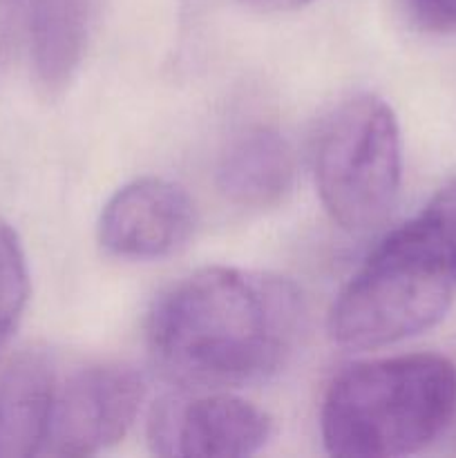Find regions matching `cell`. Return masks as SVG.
I'll return each instance as SVG.
<instances>
[{
  "instance_id": "cell-1",
  "label": "cell",
  "mask_w": 456,
  "mask_h": 458,
  "mask_svg": "<svg viewBox=\"0 0 456 458\" xmlns=\"http://www.w3.org/2000/svg\"><path fill=\"white\" fill-rule=\"evenodd\" d=\"M304 322L302 291L286 277L208 267L155 300L146 335L165 378L192 392H231L275 376Z\"/></svg>"
},
{
  "instance_id": "cell-8",
  "label": "cell",
  "mask_w": 456,
  "mask_h": 458,
  "mask_svg": "<svg viewBox=\"0 0 456 458\" xmlns=\"http://www.w3.org/2000/svg\"><path fill=\"white\" fill-rule=\"evenodd\" d=\"M101 0H21L22 34L36 81L61 94L79 74L98 21Z\"/></svg>"
},
{
  "instance_id": "cell-14",
  "label": "cell",
  "mask_w": 456,
  "mask_h": 458,
  "mask_svg": "<svg viewBox=\"0 0 456 458\" xmlns=\"http://www.w3.org/2000/svg\"><path fill=\"white\" fill-rule=\"evenodd\" d=\"M240 3L259 9V12H291V9L307 7L316 0H240Z\"/></svg>"
},
{
  "instance_id": "cell-11",
  "label": "cell",
  "mask_w": 456,
  "mask_h": 458,
  "mask_svg": "<svg viewBox=\"0 0 456 458\" xmlns=\"http://www.w3.org/2000/svg\"><path fill=\"white\" fill-rule=\"evenodd\" d=\"M30 298V271L16 231L0 217V352L16 331Z\"/></svg>"
},
{
  "instance_id": "cell-13",
  "label": "cell",
  "mask_w": 456,
  "mask_h": 458,
  "mask_svg": "<svg viewBox=\"0 0 456 458\" xmlns=\"http://www.w3.org/2000/svg\"><path fill=\"white\" fill-rule=\"evenodd\" d=\"M18 38H25L21 0H0V70L12 58Z\"/></svg>"
},
{
  "instance_id": "cell-12",
  "label": "cell",
  "mask_w": 456,
  "mask_h": 458,
  "mask_svg": "<svg viewBox=\"0 0 456 458\" xmlns=\"http://www.w3.org/2000/svg\"><path fill=\"white\" fill-rule=\"evenodd\" d=\"M402 3L420 30L434 34L456 31V0H402Z\"/></svg>"
},
{
  "instance_id": "cell-4",
  "label": "cell",
  "mask_w": 456,
  "mask_h": 458,
  "mask_svg": "<svg viewBox=\"0 0 456 458\" xmlns=\"http://www.w3.org/2000/svg\"><path fill=\"white\" fill-rule=\"evenodd\" d=\"M401 128L392 107L374 94L340 103L320 130L316 186L322 206L344 231L378 226L401 191Z\"/></svg>"
},
{
  "instance_id": "cell-5",
  "label": "cell",
  "mask_w": 456,
  "mask_h": 458,
  "mask_svg": "<svg viewBox=\"0 0 456 458\" xmlns=\"http://www.w3.org/2000/svg\"><path fill=\"white\" fill-rule=\"evenodd\" d=\"M143 396V376L125 365L58 376L40 456H92L116 445L137 420Z\"/></svg>"
},
{
  "instance_id": "cell-6",
  "label": "cell",
  "mask_w": 456,
  "mask_h": 458,
  "mask_svg": "<svg viewBox=\"0 0 456 458\" xmlns=\"http://www.w3.org/2000/svg\"><path fill=\"white\" fill-rule=\"evenodd\" d=\"M271 437V416L231 392L161 398L148 423L152 452L159 456L241 458L258 454Z\"/></svg>"
},
{
  "instance_id": "cell-3",
  "label": "cell",
  "mask_w": 456,
  "mask_h": 458,
  "mask_svg": "<svg viewBox=\"0 0 456 458\" xmlns=\"http://www.w3.org/2000/svg\"><path fill=\"white\" fill-rule=\"evenodd\" d=\"M456 411V367L438 353L376 358L340 371L322 401L326 452L393 458L432 445Z\"/></svg>"
},
{
  "instance_id": "cell-7",
  "label": "cell",
  "mask_w": 456,
  "mask_h": 458,
  "mask_svg": "<svg viewBox=\"0 0 456 458\" xmlns=\"http://www.w3.org/2000/svg\"><path fill=\"white\" fill-rule=\"evenodd\" d=\"M195 204L186 188L164 177L125 183L103 206L98 242L123 259H161L174 255L195 233Z\"/></svg>"
},
{
  "instance_id": "cell-9",
  "label": "cell",
  "mask_w": 456,
  "mask_h": 458,
  "mask_svg": "<svg viewBox=\"0 0 456 458\" xmlns=\"http://www.w3.org/2000/svg\"><path fill=\"white\" fill-rule=\"evenodd\" d=\"M295 159L277 130L253 125L235 134L217 165V188L231 204L249 210L273 208L289 195Z\"/></svg>"
},
{
  "instance_id": "cell-2",
  "label": "cell",
  "mask_w": 456,
  "mask_h": 458,
  "mask_svg": "<svg viewBox=\"0 0 456 458\" xmlns=\"http://www.w3.org/2000/svg\"><path fill=\"white\" fill-rule=\"evenodd\" d=\"M456 300V179L389 233L340 291L329 334L378 349L432 329Z\"/></svg>"
},
{
  "instance_id": "cell-10",
  "label": "cell",
  "mask_w": 456,
  "mask_h": 458,
  "mask_svg": "<svg viewBox=\"0 0 456 458\" xmlns=\"http://www.w3.org/2000/svg\"><path fill=\"white\" fill-rule=\"evenodd\" d=\"M58 371L40 349L25 352L0 376V456H38L47 434Z\"/></svg>"
}]
</instances>
